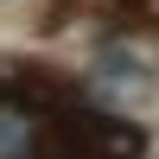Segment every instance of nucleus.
<instances>
[{
    "mask_svg": "<svg viewBox=\"0 0 159 159\" xmlns=\"http://www.w3.org/2000/svg\"><path fill=\"white\" fill-rule=\"evenodd\" d=\"M38 153L45 159H140V127H127L121 115H96L83 102L45 108L38 121Z\"/></svg>",
    "mask_w": 159,
    "mask_h": 159,
    "instance_id": "nucleus-1",
    "label": "nucleus"
}]
</instances>
